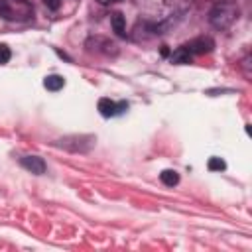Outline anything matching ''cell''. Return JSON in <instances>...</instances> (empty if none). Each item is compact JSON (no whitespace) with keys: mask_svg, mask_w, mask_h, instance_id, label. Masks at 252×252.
<instances>
[{"mask_svg":"<svg viewBox=\"0 0 252 252\" xmlns=\"http://www.w3.org/2000/svg\"><path fill=\"white\" fill-rule=\"evenodd\" d=\"M0 16L8 22H28L33 18L30 0H0Z\"/></svg>","mask_w":252,"mask_h":252,"instance_id":"cell-1","label":"cell"},{"mask_svg":"<svg viewBox=\"0 0 252 252\" xmlns=\"http://www.w3.org/2000/svg\"><path fill=\"white\" fill-rule=\"evenodd\" d=\"M238 18V8L232 2H219L209 12V22L217 30H228Z\"/></svg>","mask_w":252,"mask_h":252,"instance_id":"cell-2","label":"cell"},{"mask_svg":"<svg viewBox=\"0 0 252 252\" xmlns=\"http://www.w3.org/2000/svg\"><path fill=\"white\" fill-rule=\"evenodd\" d=\"M85 45H87L89 51L100 53V55H116V53H118L116 43H112L108 37H102V35H93V37H89Z\"/></svg>","mask_w":252,"mask_h":252,"instance_id":"cell-3","label":"cell"},{"mask_svg":"<svg viewBox=\"0 0 252 252\" xmlns=\"http://www.w3.org/2000/svg\"><path fill=\"white\" fill-rule=\"evenodd\" d=\"M124 110H128V102L120 100V102H114L110 98H100L98 100V112L104 116V118H112V116H118L122 114Z\"/></svg>","mask_w":252,"mask_h":252,"instance_id":"cell-4","label":"cell"},{"mask_svg":"<svg viewBox=\"0 0 252 252\" xmlns=\"http://www.w3.org/2000/svg\"><path fill=\"white\" fill-rule=\"evenodd\" d=\"M187 49H189V53L191 55H203V53H209V51H213V47H215V41L211 39V37H195V39H191L189 43H183Z\"/></svg>","mask_w":252,"mask_h":252,"instance_id":"cell-5","label":"cell"},{"mask_svg":"<svg viewBox=\"0 0 252 252\" xmlns=\"http://www.w3.org/2000/svg\"><path fill=\"white\" fill-rule=\"evenodd\" d=\"M20 163H22V167H26L28 171H32L35 175L45 173V161L39 156H26V158H22Z\"/></svg>","mask_w":252,"mask_h":252,"instance_id":"cell-6","label":"cell"},{"mask_svg":"<svg viewBox=\"0 0 252 252\" xmlns=\"http://www.w3.org/2000/svg\"><path fill=\"white\" fill-rule=\"evenodd\" d=\"M43 87L47 89V91H59V89H63L65 87V79L61 77V75H47L45 79H43Z\"/></svg>","mask_w":252,"mask_h":252,"instance_id":"cell-7","label":"cell"},{"mask_svg":"<svg viewBox=\"0 0 252 252\" xmlns=\"http://www.w3.org/2000/svg\"><path fill=\"white\" fill-rule=\"evenodd\" d=\"M110 24H112V30H114L120 37L126 35V24H124V16H122V12H114V14L110 16Z\"/></svg>","mask_w":252,"mask_h":252,"instance_id":"cell-8","label":"cell"},{"mask_svg":"<svg viewBox=\"0 0 252 252\" xmlns=\"http://www.w3.org/2000/svg\"><path fill=\"white\" fill-rule=\"evenodd\" d=\"M191 53H189V49L185 47V45H181V47H177L173 53H171V63H177V65H181V63H189L191 61Z\"/></svg>","mask_w":252,"mask_h":252,"instance_id":"cell-9","label":"cell"},{"mask_svg":"<svg viewBox=\"0 0 252 252\" xmlns=\"http://www.w3.org/2000/svg\"><path fill=\"white\" fill-rule=\"evenodd\" d=\"M159 179H161V183H163V185L173 187V185H177V183H179V173H177L175 169H163V171L159 173Z\"/></svg>","mask_w":252,"mask_h":252,"instance_id":"cell-10","label":"cell"},{"mask_svg":"<svg viewBox=\"0 0 252 252\" xmlns=\"http://www.w3.org/2000/svg\"><path fill=\"white\" fill-rule=\"evenodd\" d=\"M207 165H209L211 171H222V169H226V163H224V159H220V158H211Z\"/></svg>","mask_w":252,"mask_h":252,"instance_id":"cell-11","label":"cell"},{"mask_svg":"<svg viewBox=\"0 0 252 252\" xmlns=\"http://www.w3.org/2000/svg\"><path fill=\"white\" fill-rule=\"evenodd\" d=\"M10 57H12L10 47H8L6 43H0V65H6V63L10 61Z\"/></svg>","mask_w":252,"mask_h":252,"instance_id":"cell-12","label":"cell"},{"mask_svg":"<svg viewBox=\"0 0 252 252\" xmlns=\"http://www.w3.org/2000/svg\"><path fill=\"white\" fill-rule=\"evenodd\" d=\"M43 4H45L49 10H59V6H61V0H43Z\"/></svg>","mask_w":252,"mask_h":252,"instance_id":"cell-13","label":"cell"},{"mask_svg":"<svg viewBox=\"0 0 252 252\" xmlns=\"http://www.w3.org/2000/svg\"><path fill=\"white\" fill-rule=\"evenodd\" d=\"M96 2H98V4H104V6H106V4H114V2H120V0H96Z\"/></svg>","mask_w":252,"mask_h":252,"instance_id":"cell-14","label":"cell"}]
</instances>
